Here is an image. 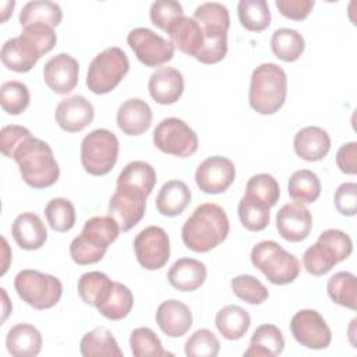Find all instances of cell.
I'll return each mask as SVG.
<instances>
[{
	"mask_svg": "<svg viewBox=\"0 0 357 357\" xmlns=\"http://www.w3.org/2000/svg\"><path fill=\"white\" fill-rule=\"evenodd\" d=\"M230 286L240 300L252 305L262 304L269 297L268 289L252 275H238L231 279Z\"/></svg>",
	"mask_w": 357,
	"mask_h": 357,
	"instance_id": "cell-45",
	"label": "cell"
},
{
	"mask_svg": "<svg viewBox=\"0 0 357 357\" xmlns=\"http://www.w3.org/2000/svg\"><path fill=\"white\" fill-rule=\"evenodd\" d=\"M245 197L261 202L262 205L272 208L278 204L280 197V188L276 178L268 173H259L252 176L245 185Z\"/></svg>",
	"mask_w": 357,
	"mask_h": 357,
	"instance_id": "cell-40",
	"label": "cell"
},
{
	"mask_svg": "<svg viewBox=\"0 0 357 357\" xmlns=\"http://www.w3.org/2000/svg\"><path fill=\"white\" fill-rule=\"evenodd\" d=\"M0 290H1V294H3V297H4V303H3V312H4V314H3V322H4L6 318H7V315H8V312H11V311L7 310V304H8V303H7V301H8V300H7V293L4 291V289H0Z\"/></svg>",
	"mask_w": 357,
	"mask_h": 357,
	"instance_id": "cell-54",
	"label": "cell"
},
{
	"mask_svg": "<svg viewBox=\"0 0 357 357\" xmlns=\"http://www.w3.org/2000/svg\"><path fill=\"white\" fill-rule=\"evenodd\" d=\"M132 304L134 296L131 290L126 284L112 280L99 296L95 308L105 318L112 321H120L131 312Z\"/></svg>",
	"mask_w": 357,
	"mask_h": 357,
	"instance_id": "cell-25",
	"label": "cell"
},
{
	"mask_svg": "<svg viewBox=\"0 0 357 357\" xmlns=\"http://www.w3.org/2000/svg\"><path fill=\"white\" fill-rule=\"evenodd\" d=\"M151 98L159 105L176 103L184 91L183 74L174 67L156 68L148 82Z\"/></svg>",
	"mask_w": 357,
	"mask_h": 357,
	"instance_id": "cell-22",
	"label": "cell"
},
{
	"mask_svg": "<svg viewBox=\"0 0 357 357\" xmlns=\"http://www.w3.org/2000/svg\"><path fill=\"white\" fill-rule=\"evenodd\" d=\"M271 208L262 205L261 202H257L248 197H243L238 202V219L250 231H261L266 229L271 220Z\"/></svg>",
	"mask_w": 357,
	"mask_h": 357,
	"instance_id": "cell-42",
	"label": "cell"
},
{
	"mask_svg": "<svg viewBox=\"0 0 357 357\" xmlns=\"http://www.w3.org/2000/svg\"><path fill=\"white\" fill-rule=\"evenodd\" d=\"M57 42L52 26L35 24L22 28L20 36L4 42L0 57L1 63L11 71L28 73L38 60L49 53Z\"/></svg>",
	"mask_w": 357,
	"mask_h": 357,
	"instance_id": "cell-2",
	"label": "cell"
},
{
	"mask_svg": "<svg viewBox=\"0 0 357 357\" xmlns=\"http://www.w3.org/2000/svg\"><path fill=\"white\" fill-rule=\"evenodd\" d=\"M287 95V75L275 63L259 64L251 74L248 102L259 114H273L284 105Z\"/></svg>",
	"mask_w": 357,
	"mask_h": 357,
	"instance_id": "cell-6",
	"label": "cell"
},
{
	"mask_svg": "<svg viewBox=\"0 0 357 357\" xmlns=\"http://www.w3.org/2000/svg\"><path fill=\"white\" fill-rule=\"evenodd\" d=\"M42 335L31 324L14 325L6 337V346L14 357H35L42 350Z\"/></svg>",
	"mask_w": 357,
	"mask_h": 357,
	"instance_id": "cell-29",
	"label": "cell"
},
{
	"mask_svg": "<svg viewBox=\"0 0 357 357\" xmlns=\"http://www.w3.org/2000/svg\"><path fill=\"white\" fill-rule=\"evenodd\" d=\"M29 89L24 82L7 81L1 85L0 103L6 113L13 116L21 114L29 106Z\"/></svg>",
	"mask_w": 357,
	"mask_h": 357,
	"instance_id": "cell-43",
	"label": "cell"
},
{
	"mask_svg": "<svg viewBox=\"0 0 357 357\" xmlns=\"http://www.w3.org/2000/svg\"><path fill=\"white\" fill-rule=\"evenodd\" d=\"M191 201V191L181 180H169L162 185L156 197V209L163 216H177L184 212Z\"/></svg>",
	"mask_w": 357,
	"mask_h": 357,
	"instance_id": "cell-30",
	"label": "cell"
},
{
	"mask_svg": "<svg viewBox=\"0 0 357 357\" xmlns=\"http://www.w3.org/2000/svg\"><path fill=\"white\" fill-rule=\"evenodd\" d=\"M335 206L343 216H354L357 212V184L343 183L337 187L335 197Z\"/></svg>",
	"mask_w": 357,
	"mask_h": 357,
	"instance_id": "cell-50",
	"label": "cell"
},
{
	"mask_svg": "<svg viewBox=\"0 0 357 357\" xmlns=\"http://www.w3.org/2000/svg\"><path fill=\"white\" fill-rule=\"evenodd\" d=\"M18 20L22 28L35 24H42L54 28L61 22L63 11L57 3L49 0H35L28 1L22 7Z\"/></svg>",
	"mask_w": 357,
	"mask_h": 357,
	"instance_id": "cell-34",
	"label": "cell"
},
{
	"mask_svg": "<svg viewBox=\"0 0 357 357\" xmlns=\"http://www.w3.org/2000/svg\"><path fill=\"white\" fill-rule=\"evenodd\" d=\"M215 325L225 339L238 340L247 333L251 317L240 305H225L216 312Z\"/></svg>",
	"mask_w": 357,
	"mask_h": 357,
	"instance_id": "cell-33",
	"label": "cell"
},
{
	"mask_svg": "<svg viewBox=\"0 0 357 357\" xmlns=\"http://www.w3.org/2000/svg\"><path fill=\"white\" fill-rule=\"evenodd\" d=\"M130 70L127 54L117 46L107 47L93 57L86 74V86L95 95L112 92Z\"/></svg>",
	"mask_w": 357,
	"mask_h": 357,
	"instance_id": "cell-9",
	"label": "cell"
},
{
	"mask_svg": "<svg viewBox=\"0 0 357 357\" xmlns=\"http://www.w3.org/2000/svg\"><path fill=\"white\" fill-rule=\"evenodd\" d=\"M276 229L290 243L303 241L312 229L311 212L301 202L284 204L276 213Z\"/></svg>",
	"mask_w": 357,
	"mask_h": 357,
	"instance_id": "cell-18",
	"label": "cell"
},
{
	"mask_svg": "<svg viewBox=\"0 0 357 357\" xmlns=\"http://www.w3.org/2000/svg\"><path fill=\"white\" fill-rule=\"evenodd\" d=\"M153 144L163 153L177 158H188L198 149V137L181 119L167 117L159 121L155 127Z\"/></svg>",
	"mask_w": 357,
	"mask_h": 357,
	"instance_id": "cell-12",
	"label": "cell"
},
{
	"mask_svg": "<svg viewBox=\"0 0 357 357\" xmlns=\"http://www.w3.org/2000/svg\"><path fill=\"white\" fill-rule=\"evenodd\" d=\"M130 347L134 357H160V356H169L163 346L160 339L156 336V333L149 328H137L130 335Z\"/></svg>",
	"mask_w": 357,
	"mask_h": 357,
	"instance_id": "cell-44",
	"label": "cell"
},
{
	"mask_svg": "<svg viewBox=\"0 0 357 357\" xmlns=\"http://www.w3.org/2000/svg\"><path fill=\"white\" fill-rule=\"evenodd\" d=\"M22 180L33 188L53 185L60 176V167L50 145L39 138H28L14 153Z\"/></svg>",
	"mask_w": 357,
	"mask_h": 357,
	"instance_id": "cell-3",
	"label": "cell"
},
{
	"mask_svg": "<svg viewBox=\"0 0 357 357\" xmlns=\"http://www.w3.org/2000/svg\"><path fill=\"white\" fill-rule=\"evenodd\" d=\"M119 139L106 130L98 128L84 137L81 142V165L92 176H105L112 172L119 158Z\"/></svg>",
	"mask_w": 357,
	"mask_h": 357,
	"instance_id": "cell-11",
	"label": "cell"
},
{
	"mask_svg": "<svg viewBox=\"0 0 357 357\" xmlns=\"http://www.w3.org/2000/svg\"><path fill=\"white\" fill-rule=\"evenodd\" d=\"M287 191L296 202L312 204L321 195V181L312 170L301 169L290 176Z\"/></svg>",
	"mask_w": 357,
	"mask_h": 357,
	"instance_id": "cell-38",
	"label": "cell"
},
{
	"mask_svg": "<svg viewBox=\"0 0 357 357\" xmlns=\"http://www.w3.org/2000/svg\"><path fill=\"white\" fill-rule=\"evenodd\" d=\"M11 234L20 248L39 250L47 240V230L42 219L33 212H24L14 219Z\"/></svg>",
	"mask_w": 357,
	"mask_h": 357,
	"instance_id": "cell-26",
	"label": "cell"
},
{
	"mask_svg": "<svg viewBox=\"0 0 357 357\" xmlns=\"http://www.w3.org/2000/svg\"><path fill=\"white\" fill-rule=\"evenodd\" d=\"M166 33L174 49L194 59L199 57L204 49V33L201 25L192 17H178L169 25Z\"/></svg>",
	"mask_w": 357,
	"mask_h": 357,
	"instance_id": "cell-21",
	"label": "cell"
},
{
	"mask_svg": "<svg viewBox=\"0 0 357 357\" xmlns=\"http://www.w3.org/2000/svg\"><path fill=\"white\" fill-rule=\"evenodd\" d=\"M314 4H315L314 0H276L275 1V6L279 10V13L283 17L294 21L305 20L310 15Z\"/></svg>",
	"mask_w": 357,
	"mask_h": 357,
	"instance_id": "cell-51",
	"label": "cell"
},
{
	"mask_svg": "<svg viewBox=\"0 0 357 357\" xmlns=\"http://www.w3.org/2000/svg\"><path fill=\"white\" fill-rule=\"evenodd\" d=\"M293 337L304 347L322 350L331 344L332 332L324 317L315 310H300L290 321Z\"/></svg>",
	"mask_w": 357,
	"mask_h": 357,
	"instance_id": "cell-15",
	"label": "cell"
},
{
	"mask_svg": "<svg viewBox=\"0 0 357 357\" xmlns=\"http://www.w3.org/2000/svg\"><path fill=\"white\" fill-rule=\"evenodd\" d=\"M134 252L138 264L146 271L163 268L170 258V240L159 226L142 229L134 238Z\"/></svg>",
	"mask_w": 357,
	"mask_h": 357,
	"instance_id": "cell-14",
	"label": "cell"
},
{
	"mask_svg": "<svg viewBox=\"0 0 357 357\" xmlns=\"http://www.w3.org/2000/svg\"><path fill=\"white\" fill-rule=\"evenodd\" d=\"M240 24L251 32H261L271 24V10L265 0H240L237 4Z\"/></svg>",
	"mask_w": 357,
	"mask_h": 357,
	"instance_id": "cell-39",
	"label": "cell"
},
{
	"mask_svg": "<svg viewBox=\"0 0 357 357\" xmlns=\"http://www.w3.org/2000/svg\"><path fill=\"white\" fill-rule=\"evenodd\" d=\"M353 251V241L339 229L322 231L317 243L308 247L303 255V265L310 275L322 276L335 265L347 259Z\"/></svg>",
	"mask_w": 357,
	"mask_h": 357,
	"instance_id": "cell-7",
	"label": "cell"
},
{
	"mask_svg": "<svg viewBox=\"0 0 357 357\" xmlns=\"http://www.w3.org/2000/svg\"><path fill=\"white\" fill-rule=\"evenodd\" d=\"M183 15H184L183 6L174 0L153 1L149 10V18L152 24L165 32L174 20Z\"/></svg>",
	"mask_w": 357,
	"mask_h": 357,
	"instance_id": "cell-48",
	"label": "cell"
},
{
	"mask_svg": "<svg viewBox=\"0 0 357 357\" xmlns=\"http://www.w3.org/2000/svg\"><path fill=\"white\" fill-rule=\"evenodd\" d=\"M156 184L155 169L144 162L134 160L127 163L117 177V187H127L135 190L145 197H149Z\"/></svg>",
	"mask_w": 357,
	"mask_h": 357,
	"instance_id": "cell-32",
	"label": "cell"
},
{
	"mask_svg": "<svg viewBox=\"0 0 357 357\" xmlns=\"http://www.w3.org/2000/svg\"><path fill=\"white\" fill-rule=\"evenodd\" d=\"M127 43L139 63L146 67H160L174 56L170 40L159 36L149 28L138 26L128 32Z\"/></svg>",
	"mask_w": 357,
	"mask_h": 357,
	"instance_id": "cell-13",
	"label": "cell"
},
{
	"mask_svg": "<svg viewBox=\"0 0 357 357\" xmlns=\"http://www.w3.org/2000/svg\"><path fill=\"white\" fill-rule=\"evenodd\" d=\"M3 11H1V22H4L10 14H13V10H14V6H15V1H4L3 4Z\"/></svg>",
	"mask_w": 357,
	"mask_h": 357,
	"instance_id": "cell-53",
	"label": "cell"
},
{
	"mask_svg": "<svg viewBox=\"0 0 357 357\" xmlns=\"http://www.w3.org/2000/svg\"><path fill=\"white\" fill-rule=\"evenodd\" d=\"M336 165L346 174L357 173V142L343 144L336 153Z\"/></svg>",
	"mask_w": 357,
	"mask_h": 357,
	"instance_id": "cell-52",
	"label": "cell"
},
{
	"mask_svg": "<svg viewBox=\"0 0 357 357\" xmlns=\"http://www.w3.org/2000/svg\"><path fill=\"white\" fill-rule=\"evenodd\" d=\"M192 18L201 25L204 33V49L197 59L204 64H216L227 53V31L230 15L226 6L215 1L199 4Z\"/></svg>",
	"mask_w": 357,
	"mask_h": 357,
	"instance_id": "cell-4",
	"label": "cell"
},
{
	"mask_svg": "<svg viewBox=\"0 0 357 357\" xmlns=\"http://www.w3.org/2000/svg\"><path fill=\"white\" fill-rule=\"evenodd\" d=\"M45 216L49 226L59 233L68 231L75 225V208L67 198L50 199L45 206Z\"/></svg>",
	"mask_w": 357,
	"mask_h": 357,
	"instance_id": "cell-41",
	"label": "cell"
},
{
	"mask_svg": "<svg viewBox=\"0 0 357 357\" xmlns=\"http://www.w3.org/2000/svg\"><path fill=\"white\" fill-rule=\"evenodd\" d=\"M14 287L20 298L35 310L54 307L63 294V284L56 276L35 269L20 271L14 279Z\"/></svg>",
	"mask_w": 357,
	"mask_h": 357,
	"instance_id": "cell-10",
	"label": "cell"
},
{
	"mask_svg": "<svg viewBox=\"0 0 357 357\" xmlns=\"http://www.w3.org/2000/svg\"><path fill=\"white\" fill-rule=\"evenodd\" d=\"M31 137V131L22 126H4L0 132V148L3 155L13 158L15 151Z\"/></svg>",
	"mask_w": 357,
	"mask_h": 357,
	"instance_id": "cell-49",
	"label": "cell"
},
{
	"mask_svg": "<svg viewBox=\"0 0 357 357\" xmlns=\"http://www.w3.org/2000/svg\"><path fill=\"white\" fill-rule=\"evenodd\" d=\"M110 282H112L110 278L103 272H99V271L86 272L81 275V278L78 279V286H77L78 294L85 304L95 307L99 296L109 286Z\"/></svg>",
	"mask_w": 357,
	"mask_h": 357,
	"instance_id": "cell-47",
	"label": "cell"
},
{
	"mask_svg": "<svg viewBox=\"0 0 357 357\" xmlns=\"http://www.w3.org/2000/svg\"><path fill=\"white\" fill-rule=\"evenodd\" d=\"M160 331L169 337L184 336L192 325V314L188 305L178 300L163 301L155 315Z\"/></svg>",
	"mask_w": 357,
	"mask_h": 357,
	"instance_id": "cell-23",
	"label": "cell"
},
{
	"mask_svg": "<svg viewBox=\"0 0 357 357\" xmlns=\"http://www.w3.org/2000/svg\"><path fill=\"white\" fill-rule=\"evenodd\" d=\"M236 167L225 156H211L205 159L195 172V183L205 194L225 192L234 181Z\"/></svg>",
	"mask_w": 357,
	"mask_h": 357,
	"instance_id": "cell-17",
	"label": "cell"
},
{
	"mask_svg": "<svg viewBox=\"0 0 357 357\" xmlns=\"http://www.w3.org/2000/svg\"><path fill=\"white\" fill-rule=\"evenodd\" d=\"M79 351L84 357L123 356V351L120 350L116 337L109 329L103 326H98L82 336L79 342Z\"/></svg>",
	"mask_w": 357,
	"mask_h": 357,
	"instance_id": "cell-35",
	"label": "cell"
},
{
	"mask_svg": "<svg viewBox=\"0 0 357 357\" xmlns=\"http://www.w3.org/2000/svg\"><path fill=\"white\" fill-rule=\"evenodd\" d=\"M331 300L351 311L357 308V279L354 273L340 271L332 275L326 284Z\"/></svg>",
	"mask_w": 357,
	"mask_h": 357,
	"instance_id": "cell-37",
	"label": "cell"
},
{
	"mask_svg": "<svg viewBox=\"0 0 357 357\" xmlns=\"http://www.w3.org/2000/svg\"><path fill=\"white\" fill-rule=\"evenodd\" d=\"M120 227L112 216H93L88 219L70 244V255L78 265H92L99 262L109 245L117 240Z\"/></svg>",
	"mask_w": 357,
	"mask_h": 357,
	"instance_id": "cell-5",
	"label": "cell"
},
{
	"mask_svg": "<svg viewBox=\"0 0 357 357\" xmlns=\"http://www.w3.org/2000/svg\"><path fill=\"white\" fill-rule=\"evenodd\" d=\"M284 349V337L280 329L272 324L259 325L251 339L250 347L244 351V356L252 357H275Z\"/></svg>",
	"mask_w": 357,
	"mask_h": 357,
	"instance_id": "cell-31",
	"label": "cell"
},
{
	"mask_svg": "<svg viewBox=\"0 0 357 357\" xmlns=\"http://www.w3.org/2000/svg\"><path fill=\"white\" fill-rule=\"evenodd\" d=\"M294 152L307 162L322 160L331 149L329 134L317 126H308L297 131L293 141Z\"/></svg>",
	"mask_w": 357,
	"mask_h": 357,
	"instance_id": "cell-27",
	"label": "cell"
},
{
	"mask_svg": "<svg viewBox=\"0 0 357 357\" xmlns=\"http://www.w3.org/2000/svg\"><path fill=\"white\" fill-rule=\"evenodd\" d=\"M78 74V61L67 53L56 54L43 66V78L46 85L59 95L70 93L77 86Z\"/></svg>",
	"mask_w": 357,
	"mask_h": 357,
	"instance_id": "cell-19",
	"label": "cell"
},
{
	"mask_svg": "<svg viewBox=\"0 0 357 357\" xmlns=\"http://www.w3.org/2000/svg\"><path fill=\"white\" fill-rule=\"evenodd\" d=\"M146 198L144 194L127 188L117 187L109 201V216H112L121 231L131 230L145 215Z\"/></svg>",
	"mask_w": 357,
	"mask_h": 357,
	"instance_id": "cell-16",
	"label": "cell"
},
{
	"mask_svg": "<svg viewBox=\"0 0 357 357\" xmlns=\"http://www.w3.org/2000/svg\"><path fill=\"white\" fill-rule=\"evenodd\" d=\"M251 262L273 284H289L300 273L298 259L273 240H264L251 250Z\"/></svg>",
	"mask_w": 357,
	"mask_h": 357,
	"instance_id": "cell-8",
	"label": "cell"
},
{
	"mask_svg": "<svg viewBox=\"0 0 357 357\" xmlns=\"http://www.w3.org/2000/svg\"><path fill=\"white\" fill-rule=\"evenodd\" d=\"M54 117L61 130L67 132H79L93 121L95 109L82 95H73L57 105Z\"/></svg>",
	"mask_w": 357,
	"mask_h": 357,
	"instance_id": "cell-20",
	"label": "cell"
},
{
	"mask_svg": "<svg viewBox=\"0 0 357 357\" xmlns=\"http://www.w3.org/2000/svg\"><path fill=\"white\" fill-rule=\"evenodd\" d=\"M305 47L303 35L290 28H280L272 33L271 49L273 54L286 63H291L300 59Z\"/></svg>",
	"mask_w": 357,
	"mask_h": 357,
	"instance_id": "cell-36",
	"label": "cell"
},
{
	"mask_svg": "<svg viewBox=\"0 0 357 357\" xmlns=\"http://www.w3.org/2000/svg\"><path fill=\"white\" fill-rule=\"evenodd\" d=\"M206 279V266L194 258L177 259L167 272L169 283L178 291H194Z\"/></svg>",
	"mask_w": 357,
	"mask_h": 357,
	"instance_id": "cell-28",
	"label": "cell"
},
{
	"mask_svg": "<svg viewBox=\"0 0 357 357\" xmlns=\"http://www.w3.org/2000/svg\"><path fill=\"white\" fill-rule=\"evenodd\" d=\"M152 110L149 105L139 98L124 100L117 110L116 121L126 135H141L152 124Z\"/></svg>",
	"mask_w": 357,
	"mask_h": 357,
	"instance_id": "cell-24",
	"label": "cell"
},
{
	"mask_svg": "<svg viewBox=\"0 0 357 357\" xmlns=\"http://www.w3.org/2000/svg\"><path fill=\"white\" fill-rule=\"evenodd\" d=\"M229 218L222 206L212 202L198 205L184 222L181 238L195 252H208L223 243L229 234Z\"/></svg>",
	"mask_w": 357,
	"mask_h": 357,
	"instance_id": "cell-1",
	"label": "cell"
},
{
	"mask_svg": "<svg viewBox=\"0 0 357 357\" xmlns=\"http://www.w3.org/2000/svg\"><path fill=\"white\" fill-rule=\"evenodd\" d=\"M220 350V342L209 329L195 331L185 342L184 351L188 357H216Z\"/></svg>",
	"mask_w": 357,
	"mask_h": 357,
	"instance_id": "cell-46",
	"label": "cell"
}]
</instances>
